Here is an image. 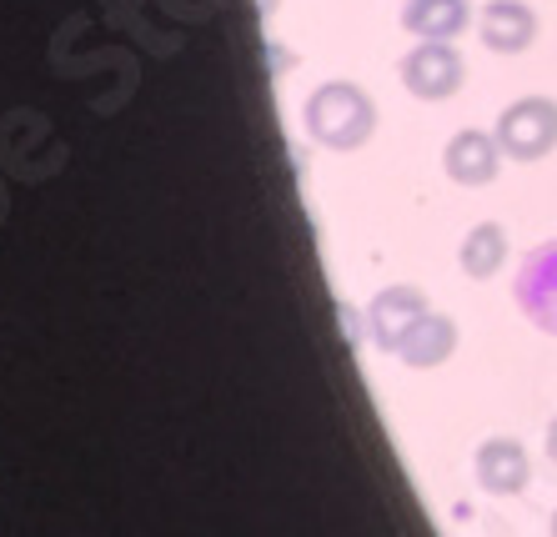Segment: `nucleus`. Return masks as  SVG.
<instances>
[{
	"instance_id": "f03ea898",
	"label": "nucleus",
	"mask_w": 557,
	"mask_h": 537,
	"mask_svg": "<svg viewBox=\"0 0 557 537\" xmlns=\"http://www.w3.org/2000/svg\"><path fill=\"white\" fill-rule=\"evenodd\" d=\"M493 136L507 151V161H543L547 151H557V101L553 96H518L512 105H503Z\"/></svg>"
},
{
	"instance_id": "9d476101",
	"label": "nucleus",
	"mask_w": 557,
	"mask_h": 537,
	"mask_svg": "<svg viewBox=\"0 0 557 537\" xmlns=\"http://www.w3.org/2000/svg\"><path fill=\"white\" fill-rule=\"evenodd\" d=\"M507 251H512V241H507V226L503 222H478L472 232L462 236L457 262H462V272L472 276V282H493V276L507 266Z\"/></svg>"
},
{
	"instance_id": "9b49d317",
	"label": "nucleus",
	"mask_w": 557,
	"mask_h": 537,
	"mask_svg": "<svg viewBox=\"0 0 557 537\" xmlns=\"http://www.w3.org/2000/svg\"><path fill=\"white\" fill-rule=\"evenodd\" d=\"M543 442H547V458H553V462H557V417H553V422H547V437H543Z\"/></svg>"
},
{
	"instance_id": "f257e3e1",
	"label": "nucleus",
	"mask_w": 557,
	"mask_h": 537,
	"mask_svg": "<svg viewBox=\"0 0 557 537\" xmlns=\"http://www.w3.org/2000/svg\"><path fill=\"white\" fill-rule=\"evenodd\" d=\"M301 121L326 151H357L376 132V101L357 80H322L301 105Z\"/></svg>"
},
{
	"instance_id": "7ed1b4c3",
	"label": "nucleus",
	"mask_w": 557,
	"mask_h": 537,
	"mask_svg": "<svg viewBox=\"0 0 557 537\" xmlns=\"http://www.w3.org/2000/svg\"><path fill=\"white\" fill-rule=\"evenodd\" d=\"M397 76L417 101H447L467 86V61L457 55L453 40H417L412 51L397 61Z\"/></svg>"
},
{
	"instance_id": "1a4fd4ad",
	"label": "nucleus",
	"mask_w": 557,
	"mask_h": 537,
	"mask_svg": "<svg viewBox=\"0 0 557 537\" xmlns=\"http://www.w3.org/2000/svg\"><path fill=\"white\" fill-rule=\"evenodd\" d=\"M457 341H462V332H457L453 316L428 312V316H422V322L412 327V337L397 347V357H403L412 372H432V367H442V362L457 352Z\"/></svg>"
},
{
	"instance_id": "6e6552de",
	"label": "nucleus",
	"mask_w": 557,
	"mask_h": 537,
	"mask_svg": "<svg viewBox=\"0 0 557 537\" xmlns=\"http://www.w3.org/2000/svg\"><path fill=\"white\" fill-rule=\"evenodd\" d=\"M472 0H407L403 5V30L417 40H457L472 26Z\"/></svg>"
},
{
	"instance_id": "423d86ee",
	"label": "nucleus",
	"mask_w": 557,
	"mask_h": 537,
	"mask_svg": "<svg viewBox=\"0 0 557 537\" xmlns=\"http://www.w3.org/2000/svg\"><path fill=\"white\" fill-rule=\"evenodd\" d=\"M478 36L497 55H522L537 40V11L528 0H487L478 11Z\"/></svg>"
},
{
	"instance_id": "20e7f679",
	"label": "nucleus",
	"mask_w": 557,
	"mask_h": 537,
	"mask_svg": "<svg viewBox=\"0 0 557 537\" xmlns=\"http://www.w3.org/2000/svg\"><path fill=\"white\" fill-rule=\"evenodd\" d=\"M428 312L432 307L417 287H387V291H376L372 307H367V332H372V341L382 352H397Z\"/></svg>"
},
{
	"instance_id": "39448f33",
	"label": "nucleus",
	"mask_w": 557,
	"mask_h": 537,
	"mask_svg": "<svg viewBox=\"0 0 557 537\" xmlns=\"http://www.w3.org/2000/svg\"><path fill=\"white\" fill-rule=\"evenodd\" d=\"M472 472H478L482 492H493V498H518L532 477L528 447H522L518 437H487V442L478 447V458H472Z\"/></svg>"
},
{
	"instance_id": "f8f14e48",
	"label": "nucleus",
	"mask_w": 557,
	"mask_h": 537,
	"mask_svg": "<svg viewBox=\"0 0 557 537\" xmlns=\"http://www.w3.org/2000/svg\"><path fill=\"white\" fill-rule=\"evenodd\" d=\"M553 537H557V512H553Z\"/></svg>"
},
{
	"instance_id": "0eeeda50",
	"label": "nucleus",
	"mask_w": 557,
	"mask_h": 537,
	"mask_svg": "<svg viewBox=\"0 0 557 537\" xmlns=\"http://www.w3.org/2000/svg\"><path fill=\"white\" fill-rule=\"evenodd\" d=\"M503 146H497V136L493 132H457L453 141L442 146V171L453 176L457 186H487L503 171Z\"/></svg>"
}]
</instances>
